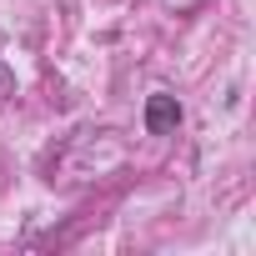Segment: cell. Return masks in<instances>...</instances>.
<instances>
[{
    "mask_svg": "<svg viewBox=\"0 0 256 256\" xmlns=\"http://www.w3.org/2000/svg\"><path fill=\"white\" fill-rule=\"evenodd\" d=\"M0 90H6V76H0Z\"/></svg>",
    "mask_w": 256,
    "mask_h": 256,
    "instance_id": "2",
    "label": "cell"
},
{
    "mask_svg": "<svg viewBox=\"0 0 256 256\" xmlns=\"http://www.w3.org/2000/svg\"><path fill=\"white\" fill-rule=\"evenodd\" d=\"M176 120H181L176 96H151V100H146V131H151V136H166Z\"/></svg>",
    "mask_w": 256,
    "mask_h": 256,
    "instance_id": "1",
    "label": "cell"
}]
</instances>
